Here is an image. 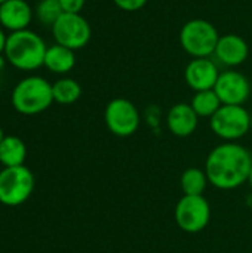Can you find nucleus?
<instances>
[{"label": "nucleus", "mask_w": 252, "mask_h": 253, "mask_svg": "<svg viewBox=\"0 0 252 253\" xmlns=\"http://www.w3.org/2000/svg\"><path fill=\"white\" fill-rule=\"evenodd\" d=\"M48 44L33 30H22L7 34L4 58L10 67L24 73H33L43 67Z\"/></svg>", "instance_id": "obj_2"}, {"label": "nucleus", "mask_w": 252, "mask_h": 253, "mask_svg": "<svg viewBox=\"0 0 252 253\" xmlns=\"http://www.w3.org/2000/svg\"><path fill=\"white\" fill-rule=\"evenodd\" d=\"M53 102L61 105H71L82 96V86L71 77H59L52 83Z\"/></svg>", "instance_id": "obj_17"}, {"label": "nucleus", "mask_w": 252, "mask_h": 253, "mask_svg": "<svg viewBox=\"0 0 252 253\" xmlns=\"http://www.w3.org/2000/svg\"><path fill=\"white\" fill-rule=\"evenodd\" d=\"M209 181L206 176L205 169L199 168H189L183 172L180 178V187L184 196H203Z\"/></svg>", "instance_id": "obj_18"}, {"label": "nucleus", "mask_w": 252, "mask_h": 253, "mask_svg": "<svg viewBox=\"0 0 252 253\" xmlns=\"http://www.w3.org/2000/svg\"><path fill=\"white\" fill-rule=\"evenodd\" d=\"M248 184H250V187L252 188V168H251V172H250V176H248Z\"/></svg>", "instance_id": "obj_25"}, {"label": "nucleus", "mask_w": 252, "mask_h": 253, "mask_svg": "<svg viewBox=\"0 0 252 253\" xmlns=\"http://www.w3.org/2000/svg\"><path fill=\"white\" fill-rule=\"evenodd\" d=\"M10 102L16 113L22 116H37L53 104L52 83L37 74L25 76L13 86Z\"/></svg>", "instance_id": "obj_3"}, {"label": "nucleus", "mask_w": 252, "mask_h": 253, "mask_svg": "<svg viewBox=\"0 0 252 253\" xmlns=\"http://www.w3.org/2000/svg\"><path fill=\"white\" fill-rule=\"evenodd\" d=\"M174 218L180 230L196 234L209 224L211 206L203 196H183L175 206Z\"/></svg>", "instance_id": "obj_8"}, {"label": "nucleus", "mask_w": 252, "mask_h": 253, "mask_svg": "<svg viewBox=\"0 0 252 253\" xmlns=\"http://www.w3.org/2000/svg\"><path fill=\"white\" fill-rule=\"evenodd\" d=\"M55 43L65 46L71 50L83 49L92 36L91 25L80 13H62L58 21L50 27Z\"/></svg>", "instance_id": "obj_7"}, {"label": "nucleus", "mask_w": 252, "mask_h": 253, "mask_svg": "<svg viewBox=\"0 0 252 253\" xmlns=\"http://www.w3.org/2000/svg\"><path fill=\"white\" fill-rule=\"evenodd\" d=\"M4 1H7V0H0V4H1V3H4Z\"/></svg>", "instance_id": "obj_27"}, {"label": "nucleus", "mask_w": 252, "mask_h": 253, "mask_svg": "<svg viewBox=\"0 0 252 253\" xmlns=\"http://www.w3.org/2000/svg\"><path fill=\"white\" fill-rule=\"evenodd\" d=\"M34 19V9L27 0H7L0 4V27L9 34L28 30Z\"/></svg>", "instance_id": "obj_12"}, {"label": "nucleus", "mask_w": 252, "mask_h": 253, "mask_svg": "<svg viewBox=\"0 0 252 253\" xmlns=\"http://www.w3.org/2000/svg\"><path fill=\"white\" fill-rule=\"evenodd\" d=\"M62 13L59 0H39L34 7V18L45 27H52Z\"/></svg>", "instance_id": "obj_20"}, {"label": "nucleus", "mask_w": 252, "mask_h": 253, "mask_svg": "<svg viewBox=\"0 0 252 253\" xmlns=\"http://www.w3.org/2000/svg\"><path fill=\"white\" fill-rule=\"evenodd\" d=\"M220 34L214 24L206 19H190L180 31L183 49L193 58H208L214 55Z\"/></svg>", "instance_id": "obj_4"}, {"label": "nucleus", "mask_w": 252, "mask_h": 253, "mask_svg": "<svg viewBox=\"0 0 252 253\" xmlns=\"http://www.w3.org/2000/svg\"><path fill=\"white\" fill-rule=\"evenodd\" d=\"M6 40H7V33L0 27V55L4 53V47H6Z\"/></svg>", "instance_id": "obj_23"}, {"label": "nucleus", "mask_w": 252, "mask_h": 253, "mask_svg": "<svg viewBox=\"0 0 252 253\" xmlns=\"http://www.w3.org/2000/svg\"><path fill=\"white\" fill-rule=\"evenodd\" d=\"M6 65H7V61H6L4 55H0V73H3V70H4Z\"/></svg>", "instance_id": "obj_24"}, {"label": "nucleus", "mask_w": 252, "mask_h": 253, "mask_svg": "<svg viewBox=\"0 0 252 253\" xmlns=\"http://www.w3.org/2000/svg\"><path fill=\"white\" fill-rule=\"evenodd\" d=\"M104 122L113 135L128 138L140 127V113L129 99L114 98L105 107Z\"/></svg>", "instance_id": "obj_9"}, {"label": "nucleus", "mask_w": 252, "mask_h": 253, "mask_svg": "<svg viewBox=\"0 0 252 253\" xmlns=\"http://www.w3.org/2000/svg\"><path fill=\"white\" fill-rule=\"evenodd\" d=\"M168 129L178 138H187L195 133L199 123V116L195 113L190 104L180 102L171 107L166 117Z\"/></svg>", "instance_id": "obj_14"}, {"label": "nucleus", "mask_w": 252, "mask_h": 253, "mask_svg": "<svg viewBox=\"0 0 252 253\" xmlns=\"http://www.w3.org/2000/svg\"><path fill=\"white\" fill-rule=\"evenodd\" d=\"M86 0H59V4L65 13H80Z\"/></svg>", "instance_id": "obj_22"}, {"label": "nucleus", "mask_w": 252, "mask_h": 253, "mask_svg": "<svg viewBox=\"0 0 252 253\" xmlns=\"http://www.w3.org/2000/svg\"><path fill=\"white\" fill-rule=\"evenodd\" d=\"M76 65V53L74 50L61 46L58 43H53L50 46H48L46 55H45V62L43 67L53 73V74H59V76H65L68 74Z\"/></svg>", "instance_id": "obj_15"}, {"label": "nucleus", "mask_w": 252, "mask_h": 253, "mask_svg": "<svg viewBox=\"0 0 252 253\" xmlns=\"http://www.w3.org/2000/svg\"><path fill=\"white\" fill-rule=\"evenodd\" d=\"M34 190V175L25 166L3 168L0 170V203L4 206H19L25 203Z\"/></svg>", "instance_id": "obj_5"}, {"label": "nucleus", "mask_w": 252, "mask_h": 253, "mask_svg": "<svg viewBox=\"0 0 252 253\" xmlns=\"http://www.w3.org/2000/svg\"><path fill=\"white\" fill-rule=\"evenodd\" d=\"M190 105H192V108L195 110V113L199 117H208V119H211L220 110V107L223 104H221L218 95L215 93V90L214 89H209V90L196 92L195 96L192 98Z\"/></svg>", "instance_id": "obj_19"}, {"label": "nucleus", "mask_w": 252, "mask_h": 253, "mask_svg": "<svg viewBox=\"0 0 252 253\" xmlns=\"http://www.w3.org/2000/svg\"><path fill=\"white\" fill-rule=\"evenodd\" d=\"M4 136H6V135H4V132H3V129H1V126H0V142L3 141Z\"/></svg>", "instance_id": "obj_26"}, {"label": "nucleus", "mask_w": 252, "mask_h": 253, "mask_svg": "<svg viewBox=\"0 0 252 253\" xmlns=\"http://www.w3.org/2000/svg\"><path fill=\"white\" fill-rule=\"evenodd\" d=\"M114 4L126 12H137L140 9H143L147 3V0H113Z\"/></svg>", "instance_id": "obj_21"}, {"label": "nucleus", "mask_w": 252, "mask_h": 253, "mask_svg": "<svg viewBox=\"0 0 252 253\" xmlns=\"http://www.w3.org/2000/svg\"><path fill=\"white\" fill-rule=\"evenodd\" d=\"M214 90L223 105H244L251 95V83L242 73L227 70L220 73Z\"/></svg>", "instance_id": "obj_10"}, {"label": "nucleus", "mask_w": 252, "mask_h": 253, "mask_svg": "<svg viewBox=\"0 0 252 253\" xmlns=\"http://www.w3.org/2000/svg\"><path fill=\"white\" fill-rule=\"evenodd\" d=\"M252 168V154L238 142H223L206 157L205 172L211 185L218 190H235L245 182Z\"/></svg>", "instance_id": "obj_1"}, {"label": "nucleus", "mask_w": 252, "mask_h": 253, "mask_svg": "<svg viewBox=\"0 0 252 253\" xmlns=\"http://www.w3.org/2000/svg\"><path fill=\"white\" fill-rule=\"evenodd\" d=\"M27 157V147L24 141L15 135H6L0 142V163L3 168L22 166Z\"/></svg>", "instance_id": "obj_16"}, {"label": "nucleus", "mask_w": 252, "mask_h": 253, "mask_svg": "<svg viewBox=\"0 0 252 253\" xmlns=\"http://www.w3.org/2000/svg\"><path fill=\"white\" fill-rule=\"evenodd\" d=\"M211 130L226 142H236L251 127L250 113L244 105H221L209 119Z\"/></svg>", "instance_id": "obj_6"}, {"label": "nucleus", "mask_w": 252, "mask_h": 253, "mask_svg": "<svg viewBox=\"0 0 252 253\" xmlns=\"http://www.w3.org/2000/svg\"><path fill=\"white\" fill-rule=\"evenodd\" d=\"M215 58L226 67H238L244 64L250 55L248 43L238 34H226L220 36L217 43Z\"/></svg>", "instance_id": "obj_13"}, {"label": "nucleus", "mask_w": 252, "mask_h": 253, "mask_svg": "<svg viewBox=\"0 0 252 253\" xmlns=\"http://www.w3.org/2000/svg\"><path fill=\"white\" fill-rule=\"evenodd\" d=\"M218 77H220L218 67L209 58H193L187 64L184 71L186 83L195 92L214 89Z\"/></svg>", "instance_id": "obj_11"}]
</instances>
